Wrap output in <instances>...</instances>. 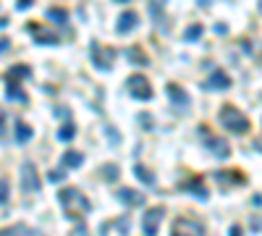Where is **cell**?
I'll return each mask as SVG.
<instances>
[{"mask_svg": "<svg viewBox=\"0 0 262 236\" xmlns=\"http://www.w3.org/2000/svg\"><path fill=\"white\" fill-rule=\"evenodd\" d=\"M58 202H60V208H63L66 218H71V220H82L92 210V202L73 186H66L63 192L58 194Z\"/></svg>", "mask_w": 262, "mask_h": 236, "instance_id": "1", "label": "cell"}, {"mask_svg": "<svg viewBox=\"0 0 262 236\" xmlns=\"http://www.w3.org/2000/svg\"><path fill=\"white\" fill-rule=\"evenodd\" d=\"M32 74H29V66H13L8 74H6V94H8V100H16V103H24L26 105V94L21 92V84H19V79H29Z\"/></svg>", "mask_w": 262, "mask_h": 236, "instance_id": "2", "label": "cell"}, {"mask_svg": "<svg viewBox=\"0 0 262 236\" xmlns=\"http://www.w3.org/2000/svg\"><path fill=\"white\" fill-rule=\"evenodd\" d=\"M220 123L226 126L231 134H244V131H249V126H252L249 118H246L244 113H239L236 108H231V105H226L220 110Z\"/></svg>", "mask_w": 262, "mask_h": 236, "instance_id": "3", "label": "cell"}, {"mask_svg": "<svg viewBox=\"0 0 262 236\" xmlns=\"http://www.w3.org/2000/svg\"><path fill=\"white\" fill-rule=\"evenodd\" d=\"M89 55H92V60H95V66L100 71H110L113 63H116V50H113V47H100L97 42H92Z\"/></svg>", "mask_w": 262, "mask_h": 236, "instance_id": "4", "label": "cell"}, {"mask_svg": "<svg viewBox=\"0 0 262 236\" xmlns=\"http://www.w3.org/2000/svg\"><path fill=\"white\" fill-rule=\"evenodd\" d=\"M171 236H205V228L194 218H178L171 228Z\"/></svg>", "mask_w": 262, "mask_h": 236, "instance_id": "5", "label": "cell"}, {"mask_svg": "<svg viewBox=\"0 0 262 236\" xmlns=\"http://www.w3.org/2000/svg\"><path fill=\"white\" fill-rule=\"evenodd\" d=\"M126 87H129V92L134 94L136 100H149V97H152V87H149V82H147L144 74H131L129 82H126Z\"/></svg>", "mask_w": 262, "mask_h": 236, "instance_id": "6", "label": "cell"}, {"mask_svg": "<svg viewBox=\"0 0 262 236\" xmlns=\"http://www.w3.org/2000/svg\"><path fill=\"white\" fill-rule=\"evenodd\" d=\"M163 218H165V208H163V205H158V208H149L147 215H144V236H158Z\"/></svg>", "mask_w": 262, "mask_h": 236, "instance_id": "7", "label": "cell"}, {"mask_svg": "<svg viewBox=\"0 0 262 236\" xmlns=\"http://www.w3.org/2000/svg\"><path fill=\"white\" fill-rule=\"evenodd\" d=\"M40 186H42V181L37 176V165L26 160L21 165V189H24V192H37Z\"/></svg>", "mask_w": 262, "mask_h": 236, "instance_id": "8", "label": "cell"}, {"mask_svg": "<svg viewBox=\"0 0 262 236\" xmlns=\"http://www.w3.org/2000/svg\"><path fill=\"white\" fill-rule=\"evenodd\" d=\"M136 24H139V13H136V11H123V13L118 16L116 31H118V35H126V31H134V29H136Z\"/></svg>", "mask_w": 262, "mask_h": 236, "instance_id": "9", "label": "cell"}, {"mask_svg": "<svg viewBox=\"0 0 262 236\" xmlns=\"http://www.w3.org/2000/svg\"><path fill=\"white\" fill-rule=\"evenodd\" d=\"M205 145H207V150L215 155V157H228L231 155V147H228V142L226 139H220V137H205Z\"/></svg>", "mask_w": 262, "mask_h": 236, "instance_id": "10", "label": "cell"}, {"mask_svg": "<svg viewBox=\"0 0 262 236\" xmlns=\"http://www.w3.org/2000/svg\"><path fill=\"white\" fill-rule=\"evenodd\" d=\"M116 197H118L123 205H129V208H139V205H144L142 192H136V189H118Z\"/></svg>", "mask_w": 262, "mask_h": 236, "instance_id": "11", "label": "cell"}, {"mask_svg": "<svg viewBox=\"0 0 262 236\" xmlns=\"http://www.w3.org/2000/svg\"><path fill=\"white\" fill-rule=\"evenodd\" d=\"M165 92H168V97L173 100V105H176L178 110H183V108L189 105V94L183 92L178 84H168V87H165Z\"/></svg>", "mask_w": 262, "mask_h": 236, "instance_id": "12", "label": "cell"}, {"mask_svg": "<svg viewBox=\"0 0 262 236\" xmlns=\"http://www.w3.org/2000/svg\"><path fill=\"white\" fill-rule=\"evenodd\" d=\"M215 179H218L223 186H228V184H231V186H241V184L246 181L239 171H218V173H215Z\"/></svg>", "mask_w": 262, "mask_h": 236, "instance_id": "13", "label": "cell"}, {"mask_svg": "<svg viewBox=\"0 0 262 236\" xmlns=\"http://www.w3.org/2000/svg\"><path fill=\"white\" fill-rule=\"evenodd\" d=\"M207 87H210V89H228V87H231V79L226 76V71H212Z\"/></svg>", "mask_w": 262, "mask_h": 236, "instance_id": "14", "label": "cell"}, {"mask_svg": "<svg viewBox=\"0 0 262 236\" xmlns=\"http://www.w3.org/2000/svg\"><path fill=\"white\" fill-rule=\"evenodd\" d=\"M181 189H186V192L197 194L199 199H207V189L202 186V181H199V179H192V181H183V184H181Z\"/></svg>", "mask_w": 262, "mask_h": 236, "instance_id": "15", "label": "cell"}, {"mask_svg": "<svg viewBox=\"0 0 262 236\" xmlns=\"http://www.w3.org/2000/svg\"><path fill=\"white\" fill-rule=\"evenodd\" d=\"M82 163H84V155H82V152L68 150V152L63 155V168H79Z\"/></svg>", "mask_w": 262, "mask_h": 236, "instance_id": "16", "label": "cell"}, {"mask_svg": "<svg viewBox=\"0 0 262 236\" xmlns=\"http://www.w3.org/2000/svg\"><path fill=\"white\" fill-rule=\"evenodd\" d=\"M29 139H32V126H29V123H24V121H16V142L26 145Z\"/></svg>", "mask_w": 262, "mask_h": 236, "instance_id": "17", "label": "cell"}, {"mask_svg": "<svg viewBox=\"0 0 262 236\" xmlns=\"http://www.w3.org/2000/svg\"><path fill=\"white\" fill-rule=\"evenodd\" d=\"M48 19L63 26V24L68 21V13H66V8H50V11H48Z\"/></svg>", "mask_w": 262, "mask_h": 236, "instance_id": "18", "label": "cell"}, {"mask_svg": "<svg viewBox=\"0 0 262 236\" xmlns=\"http://www.w3.org/2000/svg\"><path fill=\"white\" fill-rule=\"evenodd\" d=\"M126 58H129L131 63H139V66H147V63H149V58L139 53V47H129V50H126Z\"/></svg>", "mask_w": 262, "mask_h": 236, "instance_id": "19", "label": "cell"}, {"mask_svg": "<svg viewBox=\"0 0 262 236\" xmlns=\"http://www.w3.org/2000/svg\"><path fill=\"white\" fill-rule=\"evenodd\" d=\"M134 173H136V176H139V181H144L147 186H155V176H152V173H149L144 165H134Z\"/></svg>", "mask_w": 262, "mask_h": 236, "instance_id": "20", "label": "cell"}, {"mask_svg": "<svg viewBox=\"0 0 262 236\" xmlns=\"http://www.w3.org/2000/svg\"><path fill=\"white\" fill-rule=\"evenodd\" d=\"M118 173H121V171H118V165H116V163L102 165V179H105V181H110V184H113V181H118Z\"/></svg>", "mask_w": 262, "mask_h": 236, "instance_id": "21", "label": "cell"}, {"mask_svg": "<svg viewBox=\"0 0 262 236\" xmlns=\"http://www.w3.org/2000/svg\"><path fill=\"white\" fill-rule=\"evenodd\" d=\"M0 236H29V228L16 223V226H11V228H3L0 231Z\"/></svg>", "mask_w": 262, "mask_h": 236, "instance_id": "22", "label": "cell"}, {"mask_svg": "<svg viewBox=\"0 0 262 236\" xmlns=\"http://www.w3.org/2000/svg\"><path fill=\"white\" fill-rule=\"evenodd\" d=\"M34 40H37L40 45H58V37H55V35H45V31H37V29H34Z\"/></svg>", "mask_w": 262, "mask_h": 236, "instance_id": "23", "label": "cell"}, {"mask_svg": "<svg viewBox=\"0 0 262 236\" xmlns=\"http://www.w3.org/2000/svg\"><path fill=\"white\" fill-rule=\"evenodd\" d=\"M199 37H202V26H199V24L189 26V29H186V35H183V40H186V42H197Z\"/></svg>", "mask_w": 262, "mask_h": 236, "instance_id": "24", "label": "cell"}, {"mask_svg": "<svg viewBox=\"0 0 262 236\" xmlns=\"http://www.w3.org/2000/svg\"><path fill=\"white\" fill-rule=\"evenodd\" d=\"M73 131H76V129H73V123H66V126H60V131H58V139H60V142H71V139H73Z\"/></svg>", "mask_w": 262, "mask_h": 236, "instance_id": "25", "label": "cell"}, {"mask_svg": "<svg viewBox=\"0 0 262 236\" xmlns=\"http://www.w3.org/2000/svg\"><path fill=\"white\" fill-rule=\"evenodd\" d=\"M8 192H11L8 179H0V205H6V202H8Z\"/></svg>", "mask_w": 262, "mask_h": 236, "instance_id": "26", "label": "cell"}, {"mask_svg": "<svg viewBox=\"0 0 262 236\" xmlns=\"http://www.w3.org/2000/svg\"><path fill=\"white\" fill-rule=\"evenodd\" d=\"M60 179H66V171H50V181L58 184Z\"/></svg>", "mask_w": 262, "mask_h": 236, "instance_id": "27", "label": "cell"}, {"mask_svg": "<svg viewBox=\"0 0 262 236\" xmlns=\"http://www.w3.org/2000/svg\"><path fill=\"white\" fill-rule=\"evenodd\" d=\"M107 137H110V145H118V142H121V137H118V131L113 129V126L107 129Z\"/></svg>", "mask_w": 262, "mask_h": 236, "instance_id": "28", "label": "cell"}, {"mask_svg": "<svg viewBox=\"0 0 262 236\" xmlns=\"http://www.w3.org/2000/svg\"><path fill=\"white\" fill-rule=\"evenodd\" d=\"M71 236H87V226H82V223H79V226L73 228V233H71Z\"/></svg>", "mask_w": 262, "mask_h": 236, "instance_id": "29", "label": "cell"}, {"mask_svg": "<svg viewBox=\"0 0 262 236\" xmlns=\"http://www.w3.org/2000/svg\"><path fill=\"white\" fill-rule=\"evenodd\" d=\"M3 134H6V113L0 110V137H3Z\"/></svg>", "mask_w": 262, "mask_h": 236, "instance_id": "30", "label": "cell"}, {"mask_svg": "<svg viewBox=\"0 0 262 236\" xmlns=\"http://www.w3.org/2000/svg\"><path fill=\"white\" fill-rule=\"evenodd\" d=\"M8 47H11V40H8V37H3V40H0V53H6Z\"/></svg>", "mask_w": 262, "mask_h": 236, "instance_id": "31", "label": "cell"}, {"mask_svg": "<svg viewBox=\"0 0 262 236\" xmlns=\"http://www.w3.org/2000/svg\"><path fill=\"white\" fill-rule=\"evenodd\" d=\"M215 31H218V35H226L228 29H226V24H218V26H215Z\"/></svg>", "mask_w": 262, "mask_h": 236, "instance_id": "32", "label": "cell"}, {"mask_svg": "<svg viewBox=\"0 0 262 236\" xmlns=\"http://www.w3.org/2000/svg\"><path fill=\"white\" fill-rule=\"evenodd\" d=\"M231 236H241V228H239V226H234V228H231Z\"/></svg>", "mask_w": 262, "mask_h": 236, "instance_id": "33", "label": "cell"}, {"mask_svg": "<svg viewBox=\"0 0 262 236\" xmlns=\"http://www.w3.org/2000/svg\"><path fill=\"white\" fill-rule=\"evenodd\" d=\"M29 3H32V0H19V8H26Z\"/></svg>", "mask_w": 262, "mask_h": 236, "instance_id": "34", "label": "cell"}, {"mask_svg": "<svg viewBox=\"0 0 262 236\" xmlns=\"http://www.w3.org/2000/svg\"><path fill=\"white\" fill-rule=\"evenodd\" d=\"M118 3H129V0H118Z\"/></svg>", "mask_w": 262, "mask_h": 236, "instance_id": "35", "label": "cell"}]
</instances>
